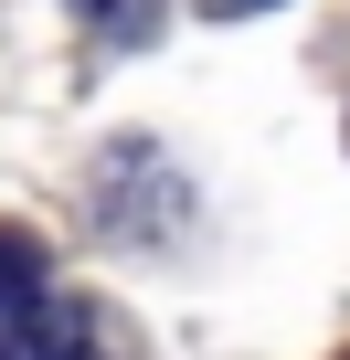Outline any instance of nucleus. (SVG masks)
Wrapping results in <instances>:
<instances>
[{
    "label": "nucleus",
    "mask_w": 350,
    "mask_h": 360,
    "mask_svg": "<svg viewBox=\"0 0 350 360\" xmlns=\"http://www.w3.org/2000/svg\"><path fill=\"white\" fill-rule=\"evenodd\" d=\"M0 360H117V349H106V318H96V307L32 297V307L0 318Z\"/></svg>",
    "instance_id": "1"
},
{
    "label": "nucleus",
    "mask_w": 350,
    "mask_h": 360,
    "mask_svg": "<svg viewBox=\"0 0 350 360\" xmlns=\"http://www.w3.org/2000/svg\"><path fill=\"white\" fill-rule=\"evenodd\" d=\"M75 22L106 32V43H149L159 32V0H75Z\"/></svg>",
    "instance_id": "3"
},
{
    "label": "nucleus",
    "mask_w": 350,
    "mask_h": 360,
    "mask_svg": "<svg viewBox=\"0 0 350 360\" xmlns=\"http://www.w3.org/2000/svg\"><path fill=\"white\" fill-rule=\"evenodd\" d=\"M202 11H223V22H234V11H276V0H202Z\"/></svg>",
    "instance_id": "4"
},
{
    "label": "nucleus",
    "mask_w": 350,
    "mask_h": 360,
    "mask_svg": "<svg viewBox=\"0 0 350 360\" xmlns=\"http://www.w3.org/2000/svg\"><path fill=\"white\" fill-rule=\"evenodd\" d=\"M43 276H54L43 233H22V223H0V318H11V307H32V297H43Z\"/></svg>",
    "instance_id": "2"
}]
</instances>
